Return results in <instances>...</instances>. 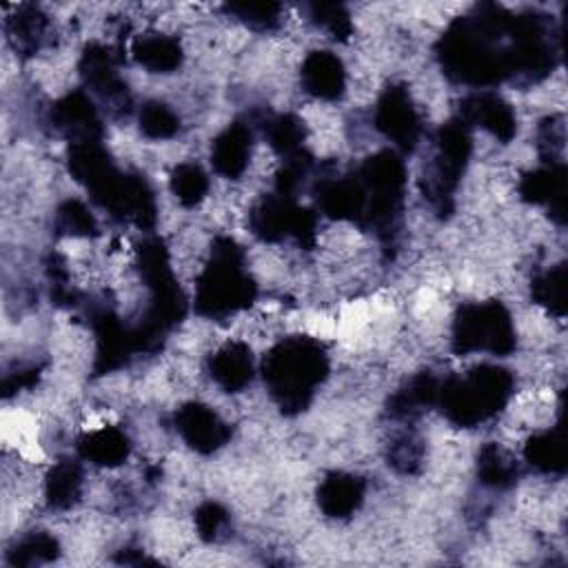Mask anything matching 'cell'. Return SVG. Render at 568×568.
<instances>
[{
  "label": "cell",
  "mask_w": 568,
  "mask_h": 568,
  "mask_svg": "<svg viewBox=\"0 0 568 568\" xmlns=\"http://www.w3.org/2000/svg\"><path fill=\"white\" fill-rule=\"evenodd\" d=\"M559 42L561 36L550 16L513 13L501 4L481 2L448 24L435 53L442 71L459 84H535L557 64Z\"/></svg>",
  "instance_id": "6da1fadb"
},
{
  "label": "cell",
  "mask_w": 568,
  "mask_h": 568,
  "mask_svg": "<svg viewBox=\"0 0 568 568\" xmlns=\"http://www.w3.org/2000/svg\"><path fill=\"white\" fill-rule=\"evenodd\" d=\"M262 377L280 410L297 415L328 377L326 348L306 335L284 337L264 355Z\"/></svg>",
  "instance_id": "7a4b0ae2"
},
{
  "label": "cell",
  "mask_w": 568,
  "mask_h": 568,
  "mask_svg": "<svg viewBox=\"0 0 568 568\" xmlns=\"http://www.w3.org/2000/svg\"><path fill=\"white\" fill-rule=\"evenodd\" d=\"M255 280L246 271L244 251L233 237H217L195 282V311L202 317L224 320L253 304Z\"/></svg>",
  "instance_id": "3957f363"
},
{
  "label": "cell",
  "mask_w": 568,
  "mask_h": 568,
  "mask_svg": "<svg viewBox=\"0 0 568 568\" xmlns=\"http://www.w3.org/2000/svg\"><path fill=\"white\" fill-rule=\"evenodd\" d=\"M515 388V377L508 368L479 364L466 375H453L439 384L437 406L446 419L462 428L479 426L495 417Z\"/></svg>",
  "instance_id": "277c9868"
},
{
  "label": "cell",
  "mask_w": 568,
  "mask_h": 568,
  "mask_svg": "<svg viewBox=\"0 0 568 568\" xmlns=\"http://www.w3.org/2000/svg\"><path fill=\"white\" fill-rule=\"evenodd\" d=\"M355 175L362 186V220L357 226L375 233L386 244L393 242L404 209V160L397 151H377L355 169Z\"/></svg>",
  "instance_id": "5b68a950"
},
{
  "label": "cell",
  "mask_w": 568,
  "mask_h": 568,
  "mask_svg": "<svg viewBox=\"0 0 568 568\" xmlns=\"http://www.w3.org/2000/svg\"><path fill=\"white\" fill-rule=\"evenodd\" d=\"M468 129L470 126H466L459 118L442 124L435 133V155L424 169L422 193L442 217L453 213L455 189L473 151V138Z\"/></svg>",
  "instance_id": "8992f818"
},
{
  "label": "cell",
  "mask_w": 568,
  "mask_h": 568,
  "mask_svg": "<svg viewBox=\"0 0 568 568\" xmlns=\"http://www.w3.org/2000/svg\"><path fill=\"white\" fill-rule=\"evenodd\" d=\"M517 346V333L508 308L499 300L470 302L459 306L453 320V351L457 355L490 353L510 355Z\"/></svg>",
  "instance_id": "52a82bcc"
},
{
  "label": "cell",
  "mask_w": 568,
  "mask_h": 568,
  "mask_svg": "<svg viewBox=\"0 0 568 568\" xmlns=\"http://www.w3.org/2000/svg\"><path fill=\"white\" fill-rule=\"evenodd\" d=\"M84 189L89 191L91 200L102 206L111 217L120 222H131L144 231L155 226V197L144 175L124 173L111 162Z\"/></svg>",
  "instance_id": "ba28073f"
},
{
  "label": "cell",
  "mask_w": 568,
  "mask_h": 568,
  "mask_svg": "<svg viewBox=\"0 0 568 568\" xmlns=\"http://www.w3.org/2000/svg\"><path fill=\"white\" fill-rule=\"evenodd\" d=\"M248 224L253 235L262 242L295 237L297 244L304 248H311L315 244V213L306 206L295 204V200L286 195H264L248 213Z\"/></svg>",
  "instance_id": "9c48e42d"
},
{
  "label": "cell",
  "mask_w": 568,
  "mask_h": 568,
  "mask_svg": "<svg viewBox=\"0 0 568 568\" xmlns=\"http://www.w3.org/2000/svg\"><path fill=\"white\" fill-rule=\"evenodd\" d=\"M377 131L402 153L415 151L422 135V120L404 84H390L382 91L375 106Z\"/></svg>",
  "instance_id": "30bf717a"
},
{
  "label": "cell",
  "mask_w": 568,
  "mask_h": 568,
  "mask_svg": "<svg viewBox=\"0 0 568 568\" xmlns=\"http://www.w3.org/2000/svg\"><path fill=\"white\" fill-rule=\"evenodd\" d=\"M118 62L120 58L113 49L100 42H89L80 55L78 69L84 84L100 95L115 115H122L131 106V95L124 80L118 75Z\"/></svg>",
  "instance_id": "8fae6325"
},
{
  "label": "cell",
  "mask_w": 568,
  "mask_h": 568,
  "mask_svg": "<svg viewBox=\"0 0 568 568\" xmlns=\"http://www.w3.org/2000/svg\"><path fill=\"white\" fill-rule=\"evenodd\" d=\"M89 320L95 335V375H104L124 366L129 357L138 353L131 326H126L111 308L98 306L89 313Z\"/></svg>",
  "instance_id": "7c38bea8"
},
{
  "label": "cell",
  "mask_w": 568,
  "mask_h": 568,
  "mask_svg": "<svg viewBox=\"0 0 568 568\" xmlns=\"http://www.w3.org/2000/svg\"><path fill=\"white\" fill-rule=\"evenodd\" d=\"M173 424L180 437L202 455H211L222 448L231 437V426L206 404L186 402L182 404L175 415Z\"/></svg>",
  "instance_id": "4fadbf2b"
},
{
  "label": "cell",
  "mask_w": 568,
  "mask_h": 568,
  "mask_svg": "<svg viewBox=\"0 0 568 568\" xmlns=\"http://www.w3.org/2000/svg\"><path fill=\"white\" fill-rule=\"evenodd\" d=\"M459 120L466 126H479L499 142H510L517 135V115L513 106L495 91H475L459 102Z\"/></svg>",
  "instance_id": "5bb4252c"
},
{
  "label": "cell",
  "mask_w": 568,
  "mask_h": 568,
  "mask_svg": "<svg viewBox=\"0 0 568 568\" xmlns=\"http://www.w3.org/2000/svg\"><path fill=\"white\" fill-rule=\"evenodd\" d=\"M51 124L62 135L75 142H100L102 140V120L93 100L84 91H71L51 106Z\"/></svg>",
  "instance_id": "9a60e30c"
},
{
  "label": "cell",
  "mask_w": 568,
  "mask_h": 568,
  "mask_svg": "<svg viewBox=\"0 0 568 568\" xmlns=\"http://www.w3.org/2000/svg\"><path fill=\"white\" fill-rule=\"evenodd\" d=\"M521 200L544 204L557 224L566 222V164L548 160L541 169L528 171L519 182Z\"/></svg>",
  "instance_id": "2e32d148"
},
{
  "label": "cell",
  "mask_w": 568,
  "mask_h": 568,
  "mask_svg": "<svg viewBox=\"0 0 568 568\" xmlns=\"http://www.w3.org/2000/svg\"><path fill=\"white\" fill-rule=\"evenodd\" d=\"M251 146H253V129L251 124L235 120L224 131L217 133V138L211 144V164L215 173L229 180H237L251 160Z\"/></svg>",
  "instance_id": "e0dca14e"
},
{
  "label": "cell",
  "mask_w": 568,
  "mask_h": 568,
  "mask_svg": "<svg viewBox=\"0 0 568 568\" xmlns=\"http://www.w3.org/2000/svg\"><path fill=\"white\" fill-rule=\"evenodd\" d=\"M317 206L324 215L333 220H351L359 224L362 220V186L353 173L348 175H328L315 184Z\"/></svg>",
  "instance_id": "ac0fdd59"
},
{
  "label": "cell",
  "mask_w": 568,
  "mask_h": 568,
  "mask_svg": "<svg viewBox=\"0 0 568 568\" xmlns=\"http://www.w3.org/2000/svg\"><path fill=\"white\" fill-rule=\"evenodd\" d=\"M302 87L317 100H337L346 87L344 62L331 51H311L300 71Z\"/></svg>",
  "instance_id": "d6986e66"
},
{
  "label": "cell",
  "mask_w": 568,
  "mask_h": 568,
  "mask_svg": "<svg viewBox=\"0 0 568 568\" xmlns=\"http://www.w3.org/2000/svg\"><path fill=\"white\" fill-rule=\"evenodd\" d=\"M209 375L224 393H240L253 379V355L244 342H226L209 357Z\"/></svg>",
  "instance_id": "ffe728a7"
},
{
  "label": "cell",
  "mask_w": 568,
  "mask_h": 568,
  "mask_svg": "<svg viewBox=\"0 0 568 568\" xmlns=\"http://www.w3.org/2000/svg\"><path fill=\"white\" fill-rule=\"evenodd\" d=\"M364 501V481L357 475L333 470L317 486V506L331 519H348Z\"/></svg>",
  "instance_id": "44dd1931"
},
{
  "label": "cell",
  "mask_w": 568,
  "mask_h": 568,
  "mask_svg": "<svg viewBox=\"0 0 568 568\" xmlns=\"http://www.w3.org/2000/svg\"><path fill=\"white\" fill-rule=\"evenodd\" d=\"M9 44L20 55H33L42 49L49 33V16L36 4H20L4 20Z\"/></svg>",
  "instance_id": "7402d4cb"
},
{
  "label": "cell",
  "mask_w": 568,
  "mask_h": 568,
  "mask_svg": "<svg viewBox=\"0 0 568 568\" xmlns=\"http://www.w3.org/2000/svg\"><path fill=\"white\" fill-rule=\"evenodd\" d=\"M131 55L140 67L151 73H173L184 60L180 40L158 31L138 36L131 44Z\"/></svg>",
  "instance_id": "603a6c76"
},
{
  "label": "cell",
  "mask_w": 568,
  "mask_h": 568,
  "mask_svg": "<svg viewBox=\"0 0 568 568\" xmlns=\"http://www.w3.org/2000/svg\"><path fill=\"white\" fill-rule=\"evenodd\" d=\"M78 455L95 466H120L126 462L131 453V442L124 430L118 426H102L98 430L84 433L78 439Z\"/></svg>",
  "instance_id": "cb8c5ba5"
},
{
  "label": "cell",
  "mask_w": 568,
  "mask_h": 568,
  "mask_svg": "<svg viewBox=\"0 0 568 568\" xmlns=\"http://www.w3.org/2000/svg\"><path fill=\"white\" fill-rule=\"evenodd\" d=\"M439 384L442 379H437L433 373H417L388 399V415L393 419H413L430 406H437Z\"/></svg>",
  "instance_id": "d4e9b609"
},
{
  "label": "cell",
  "mask_w": 568,
  "mask_h": 568,
  "mask_svg": "<svg viewBox=\"0 0 568 568\" xmlns=\"http://www.w3.org/2000/svg\"><path fill=\"white\" fill-rule=\"evenodd\" d=\"M566 437L564 424L535 433L524 446V459L539 473L561 475L566 470Z\"/></svg>",
  "instance_id": "484cf974"
},
{
  "label": "cell",
  "mask_w": 568,
  "mask_h": 568,
  "mask_svg": "<svg viewBox=\"0 0 568 568\" xmlns=\"http://www.w3.org/2000/svg\"><path fill=\"white\" fill-rule=\"evenodd\" d=\"M82 493V468L73 459H60L47 475L44 499L53 510L71 508Z\"/></svg>",
  "instance_id": "4316f807"
},
{
  "label": "cell",
  "mask_w": 568,
  "mask_h": 568,
  "mask_svg": "<svg viewBox=\"0 0 568 568\" xmlns=\"http://www.w3.org/2000/svg\"><path fill=\"white\" fill-rule=\"evenodd\" d=\"M477 477H479V484H484L486 488L504 490L517 481L519 468L515 459L499 444L488 442L481 446L477 455Z\"/></svg>",
  "instance_id": "83f0119b"
},
{
  "label": "cell",
  "mask_w": 568,
  "mask_h": 568,
  "mask_svg": "<svg viewBox=\"0 0 568 568\" xmlns=\"http://www.w3.org/2000/svg\"><path fill=\"white\" fill-rule=\"evenodd\" d=\"M264 135L271 144V149L284 160L304 149L306 129L304 122L293 113H280L264 122Z\"/></svg>",
  "instance_id": "f1b7e54d"
},
{
  "label": "cell",
  "mask_w": 568,
  "mask_h": 568,
  "mask_svg": "<svg viewBox=\"0 0 568 568\" xmlns=\"http://www.w3.org/2000/svg\"><path fill=\"white\" fill-rule=\"evenodd\" d=\"M60 552L58 539L44 530H33L24 537H20L9 550L7 561L11 566H36L53 561Z\"/></svg>",
  "instance_id": "f546056e"
},
{
  "label": "cell",
  "mask_w": 568,
  "mask_h": 568,
  "mask_svg": "<svg viewBox=\"0 0 568 568\" xmlns=\"http://www.w3.org/2000/svg\"><path fill=\"white\" fill-rule=\"evenodd\" d=\"M530 293L535 304L561 317L566 313V264H557L539 273L530 284Z\"/></svg>",
  "instance_id": "4dcf8cb0"
},
{
  "label": "cell",
  "mask_w": 568,
  "mask_h": 568,
  "mask_svg": "<svg viewBox=\"0 0 568 568\" xmlns=\"http://www.w3.org/2000/svg\"><path fill=\"white\" fill-rule=\"evenodd\" d=\"M169 186L182 206H197L209 193V178L195 162H182L171 171Z\"/></svg>",
  "instance_id": "1f68e13d"
},
{
  "label": "cell",
  "mask_w": 568,
  "mask_h": 568,
  "mask_svg": "<svg viewBox=\"0 0 568 568\" xmlns=\"http://www.w3.org/2000/svg\"><path fill=\"white\" fill-rule=\"evenodd\" d=\"M140 131L149 138V140H169L180 131V118L178 113L160 102V100H149L140 106Z\"/></svg>",
  "instance_id": "d6a6232c"
},
{
  "label": "cell",
  "mask_w": 568,
  "mask_h": 568,
  "mask_svg": "<svg viewBox=\"0 0 568 568\" xmlns=\"http://www.w3.org/2000/svg\"><path fill=\"white\" fill-rule=\"evenodd\" d=\"M55 231L67 237H95L98 222L80 200H64L55 211Z\"/></svg>",
  "instance_id": "836d02e7"
},
{
  "label": "cell",
  "mask_w": 568,
  "mask_h": 568,
  "mask_svg": "<svg viewBox=\"0 0 568 568\" xmlns=\"http://www.w3.org/2000/svg\"><path fill=\"white\" fill-rule=\"evenodd\" d=\"M224 11L255 31H273L282 22V4L277 2H229Z\"/></svg>",
  "instance_id": "e575fe53"
},
{
  "label": "cell",
  "mask_w": 568,
  "mask_h": 568,
  "mask_svg": "<svg viewBox=\"0 0 568 568\" xmlns=\"http://www.w3.org/2000/svg\"><path fill=\"white\" fill-rule=\"evenodd\" d=\"M311 22L326 29L335 40L346 42L353 36V22L344 4L339 2H308L304 4Z\"/></svg>",
  "instance_id": "d590c367"
},
{
  "label": "cell",
  "mask_w": 568,
  "mask_h": 568,
  "mask_svg": "<svg viewBox=\"0 0 568 568\" xmlns=\"http://www.w3.org/2000/svg\"><path fill=\"white\" fill-rule=\"evenodd\" d=\"M386 457H388V466H393L397 473L413 475L419 470L424 462V442L413 433H404L388 446Z\"/></svg>",
  "instance_id": "8d00e7d4"
},
{
  "label": "cell",
  "mask_w": 568,
  "mask_h": 568,
  "mask_svg": "<svg viewBox=\"0 0 568 568\" xmlns=\"http://www.w3.org/2000/svg\"><path fill=\"white\" fill-rule=\"evenodd\" d=\"M229 524H231V517L226 508L220 506L217 501H204L195 510V528L204 541L222 539L224 532L229 530Z\"/></svg>",
  "instance_id": "74e56055"
},
{
  "label": "cell",
  "mask_w": 568,
  "mask_h": 568,
  "mask_svg": "<svg viewBox=\"0 0 568 568\" xmlns=\"http://www.w3.org/2000/svg\"><path fill=\"white\" fill-rule=\"evenodd\" d=\"M40 377V366L31 364V366H24L20 371H13V373H7L2 377V395L4 397H11L13 393L22 390V388H31Z\"/></svg>",
  "instance_id": "f35d334b"
}]
</instances>
